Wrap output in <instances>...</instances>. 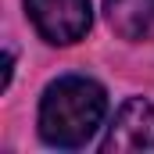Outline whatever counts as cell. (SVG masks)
<instances>
[{
	"mask_svg": "<svg viewBox=\"0 0 154 154\" xmlns=\"http://www.w3.org/2000/svg\"><path fill=\"white\" fill-rule=\"evenodd\" d=\"M25 11L36 32L54 47L79 43L93 25L90 0H25Z\"/></svg>",
	"mask_w": 154,
	"mask_h": 154,
	"instance_id": "cell-2",
	"label": "cell"
},
{
	"mask_svg": "<svg viewBox=\"0 0 154 154\" xmlns=\"http://www.w3.org/2000/svg\"><path fill=\"white\" fill-rule=\"evenodd\" d=\"M11 72H14V54L7 50V54H4V86L11 82Z\"/></svg>",
	"mask_w": 154,
	"mask_h": 154,
	"instance_id": "cell-5",
	"label": "cell"
},
{
	"mask_svg": "<svg viewBox=\"0 0 154 154\" xmlns=\"http://www.w3.org/2000/svg\"><path fill=\"white\" fill-rule=\"evenodd\" d=\"M104 154H125V151H154V104L143 97L122 100L115 111V122L108 125V136L100 140Z\"/></svg>",
	"mask_w": 154,
	"mask_h": 154,
	"instance_id": "cell-3",
	"label": "cell"
},
{
	"mask_svg": "<svg viewBox=\"0 0 154 154\" xmlns=\"http://www.w3.org/2000/svg\"><path fill=\"white\" fill-rule=\"evenodd\" d=\"M108 115V93L90 75H61L39 97V136L47 147H86Z\"/></svg>",
	"mask_w": 154,
	"mask_h": 154,
	"instance_id": "cell-1",
	"label": "cell"
},
{
	"mask_svg": "<svg viewBox=\"0 0 154 154\" xmlns=\"http://www.w3.org/2000/svg\"><path fill=\"white\" fill-rule=\"evenodd\" d=\"M104 14L122 39H154V0H104Z\"/></svg>",
	"mask_w": 154,
	"mask_h": 154,
	"instance_id": "cell-4",
	"label": "cell"
}]
</instances>
